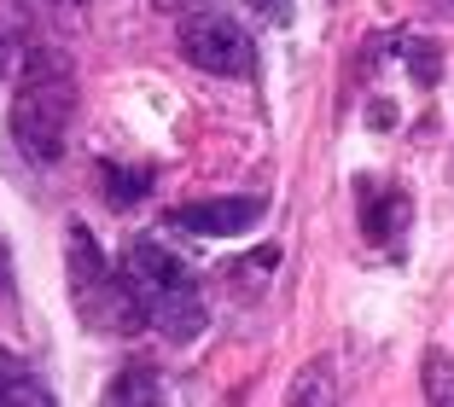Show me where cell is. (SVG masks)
Returning <instances> with one entry per match:
<instances>
[{"label":"cell","instance_id":"8fae6325","mask_svg":"<svg viewBox=\"0 0 454 407\" xmlns=\"http://www.w3.org/2000/svg\"><path fill=\"white\" fill-rule=\"evenodd\" d=\"M408 70H414V82H419V88H431V82L442 76V59H437V47L414 41V47H408Z\"/></svg>","mask_w":454,"mask_h":407},{"label":"cell","instance_id":"5bb4252c","mask_svg":"<svg viewBox=\"0 0 454 407\" xmlns=\"http://www.w3.org/2000/svg\"><path fill=\"white\" fill-rule=\"evenodd\" d=\"M0 297H6V256H0Z\"/></svg>","mask_w":454,"mask_h":407},{"label":"cell","instance_id":"6da1fadb","mask_svg":"<svg viewBox=\"0 0 454 407\" xmlns=\"http://www.w3.org/2000/svg\"><path fill=\"white\" fill-rule=\"evenodd\" d=\"M122 286L134 291V302L146 309V326H158L169 343H192L210 326V309H204L199 274H192L181 256H175L163 239L140 233L122 245Z\"/></svg>","mask_w":454,"mask_h":407},{"label":"cell","instance_id":"9c48e42d","mask_svg":"<svg viewBox=\"0 0 454 407\" xmlns=\"http://www.w3.org/2000/svg\"><path fill=\"white\" fill-rule=\"evenodd\" d=\"M333 379H326V367H321V361H309V367H303V379H297L292 384V395H286V402H292V407H303V402H333Z\"/></svg>","mask_w":454,"mask_h":407},{"label":"cell","instance_id":"30bf717a","mask_svg":"<svg viewBox=\"0 0 454 407\" xmlns=\"http://www.w3.org/2000/svg\"><path fill=\"white\" fill-rule=\"evenodd\" d=\"M106 402H163V390L146 379V372H122V379H111Z\"/></svg>","mask_w":454,"mask_h":407},{"label":"cell","instance_id":"ba28073f","mask_svg":"<svg viewBox=\"0 0 454 407\" xmlns=\"http://www.w3.org/2000/svg\"><path fill=\"white\" fill-rule=\"evenodd\" d=\"M419 379H426V402L454 407V355H449V349H426V367H419Z\"/></svg>","mask_w":454,"mask_h":407},{"label":"cell","instance_id":"52a82bcc","mask_svg":"<svg viewBox=\"0 0 454 407\" xmlns=\"http://www.w3.org/2000/svg\"><path fill=\"white\" fill-rule=\"evenodd\" d=\"M0 402H53V390H47L12 349H0Z\"/></svg>","mask_w":454,"mask_h":407},{"label":"cell","instance_id":"7a4b0ae2","mask_svg":"<svg viewBox=\"0 0 454 407\" xmlns=\"http://www.w3.org/2000/svg\"><path fill=\"white\" fill-rule=\"evenodd\" d=\"M76 122V65L59 47H35L12 88V140L29 163H59Z\"/></svg>","mask_w":454,"mask_h":407},{"label":"cell","instance_id":"8992f818","mask_svg":"<svg viewBox=\"0 0 454 407\" xmlns=\"http://www.w3.org/2000/svg\"><path fill=\"white\" fill-rule=\"evenodd\" d=\"M402 222H408V198L396 192V186H385V181H361V227L373 239H396L402 233Z\"/></svg>","mask_w":454,"mask_h":407},{"label":"cell","instance_id":"5b68a950","mask_svg":"<svg viewBox=\"0 0 454 407\" xmlns=\"http://www.w3.org/2000/svg\"><path fill=\"white\" fill-rule=\"evenodd\" d=\"M262 198L256 192H233V198H199V204H175L169 227L181 233H199V239H245L256 222H262Z\"/></svg>","mask_w":454,"mask_h":407},{"label":"cell","instance_id":"277c9868","mask_svg":"<svg viewBox=\"0 0 454 407\" xmlns=\"http://www.w3.org/2000/svg\"><path fill=\"white\" fill-rule=\"evenodd\" d=\"M175 47L181 59L210 76H251L256 70V41L233 12H187L175 24Z\"/></svg>","mask_w":454,"mask_h":407},{"label":"cell","instance_id":"3957f363","mask_svg":"<svg viewBox=\"0 0 454 407\" xmlns=\"http://www.w3.org/2000/svg\"><path fill=\"white\" fill-rule=\"evenodd\" d=\"M65 279H70V302H76V320L88 332H106V338H129V332L146 326V309L134 302V291L122 286V274H111L99 239L88 233V222L65 227Z\"/></svg>","mask_w":454,"mask_h":407},{"label":"cell","instance_id":"7c38bea8","mask_svg":"<svg viewBox=\"0 0 454 407\" xmlns=\"http://www.w3.org/2000/svg\"><path fill=\"white\" fill-rule=\"evenodd\" d=\"M239 12H251L256 24H286L292 18V0H233Z\"/></svg>","mask_w":454,"mask_h":407},{"label":"cell","instance_id":"4fadbf2b","mask_svg":"<svg viewBox=\"0 0 454 407\" xmlns=\"http://www.w3.org/2000/svg\"><path fill=\"white\" fill-rule=\"evenodd\" d=\"M367 117H373L379 129H390V122H396V106H390V99H373V111H367Z\"/></svg>","mask_w":454,"mask_h":407}]
</instances>
